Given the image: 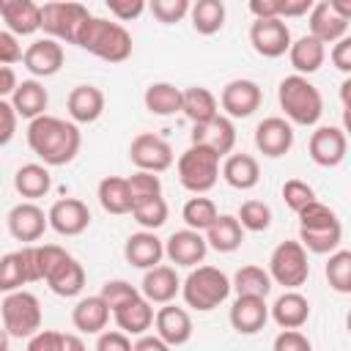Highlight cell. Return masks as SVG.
Segmentation results:
<instances>
[{
  "label": "cell",
  "instance_id": "obj_25",
  "mask_svg": "<svg viewBox=\"0 0 351 351\" xmlns=\"http://www.w3.org/2000/svg\"><path fill=\"white\" fill-rule=\"evenodd\" d=\"M36 282L33 280V261H30V244H25L16 252H5L0 258V293L22 291V285Z\"/></svg>",
  "mask_w": 351,
  "mask_h": 351
},
{
  "label": "cell",
  "instance_id": "obj_56",
  "mask_svg": "<svg viewBox=\"0 0 351 351\" xmlns=\"http://www.w3.org/2000/svg\"><path fill=\"white\" fill-rule=\"evenodd\" d=\"M96 351H132V340L123 332H101L96 340Z\"/></svg>",
  "mask_w": 351,
  "mask_h": 351
},
{
  "label": "cell",
  "instance_id": "obj_1",
  "mask_svg": "<svg viewBox=\"0 0 351 351\" xmlns=\"http://www.w3.org/2000/svg\"><path fill=\"white\" fill-rule=\"evenodd\" d=\"M27 145L44 167H63L80 154L82 137L77 123L58 115H38L27 123Z\"/></svg>",
  "mask_w": 351,
  "mask_h": 351
},
{
  "label": "cell",
  "instance_id": "obj_58",
  "mask_svg": "<svg viewBox=\"0 0 351 351\" xmlns=\"http://www.w3.org/2000/svg\"><path fill=\"white\" fill-rule=\"evenodd\" d=\"M250 14L255 19H280V0H250Z\"/></svg>",
  "mask_w": 351,
  "mask_h": 351
},
{
  "label": "cell",
  "instance_id": "obj_52",
  "mask_svg": "<svg viewBox=\"0 0 351 351\" xmlns=\"http://www.w3.org/2000/svg\"><path fill=\"white\" fill-rule=\"evenodd\" d=\"M60 348H63V332L38 329L33 337H27V351H60Z\"/></svg>",
  "mask_w": 351,
  "mask_h": 351
},
{
  "label": "cell",
  "instance_id": "obj_8",
  "mask_svg": "<svg viewBox=\"0 0 351 351\" xmlns=\"http://www.w3.org/2000/svg\"><path fill=\"white\" fill-rule=\"evenodd\" d=\"M269 277L271 282L282 285L285 291H296L310 277L307 250L299 241H280L269 255Z\"/></svg>",
  "mask_w": 351,
  "mask_h": 351
},
{
  "label": "cell",
  "instance_id": "obj_5",
  "mask_svg": "<svg viewBox=\"0 0 351 351\" xmlns=\"http://www.w3.org/2000/svg\"><path fill=\"white\" fill-rule=\"evenodd\" d=\"M176 170L184 189H189L192 195H206L219 181V156L203 145H189L178 156Z\"/></svg>",
  "mask_w": 351,
  "mask_h": 351
},
{
  "label": "cell",
  "instance_id": "obj_33",
  "mask_svg": "<svg viewBox=\"0 0 351 351\" xmlns=\"http://www.w3.org/2000/svg\"><path fill=\"white\" fill-rule=\"evenodd\" d=\"M288 60H291V66L299 77L315 74L326 60V47L321 41H315L313 36H299L288 47Z\"/></svg>",
  "mask_w": 351,
  "mask_h": 351
},
{
  "label": "cell",
  "instance_id": "obj_4",
  "mask_svg": "<svg viewBox=\"0 0 351 351\" xmlns=\"http://www.w3.org/2000/svg\"><path fill=\"white\" fill-rule=\"evenodd\" d=\"M181 296L186 307L208 313L230 296V277L217 266H195L181 282Z\"/></svg>",
  "mask_w": 351,
  "mask_h": 351
},
{
  "label": "cell",
  "instance_id": "obj_51",
  "mask_svg": "<svg viewBox=\"0 0 351 351\" xmlns=\"http://www.w3.org/2000/svg\"><path fill=\"white\" fill-rule=\"evenodd\" d=\"M271 351H313V343L307 340V335H302L299 329H282L274 337Z\"/></svg>",
  "mask_w": 351,
  "mask_h": 351
},
{
  "label": "cell",
  "instance_id": "obj_24",
  "mask_svg": "<svg viewBox=\"0 0 351 351\" xmlns=\"http://www.w3.org/2000/svg\"><path fill=\"white\" fill-rule=\"evenodd\" d=\"M0 16L16 38L41 30V5L33 0H0Z\"/></svg>",
  "mask_w": 351,
  "mask_h": 351
},
{
  "label": "cell",
  "instance_id": "obj_26",
  "mask_svg": "<svg viewBox=\"0 0 351 351\" xmlns=\"http://www.w3.org/2000/svg\"><path fill=\"white\" fill-rule=\"evenodd\" d=\"M71 123H93L104 112V93L96 85H77L66 99Z\"/></svg>",
  "mask_w": 351,
  "mask_h": 351
},
{
  "label": "cell",
  "instance_id": "obj_21",
  "mask_svg": "<svg viewBox=\"0 0 351 351\" xmlns=\"http://www.w3.org/2000/svg\"><path fill=\"white\" fill-rule=\"evenodd\" d=\"M123 258L129 261V266L134 269H154L162 263L165 258V241L154 233V230H140V233H132L123 244Z\"/></svg>",
  "mask_w": 351,
  "mask_h": 351
},
{
  "label": "cell",
  "instance_id": "obj_20",
  "mask_svg": "<svg viewBox=\"0 0 351 351\" xmlns=\"http://www.w3.org/2000/svg\"><path fill=\"white\" fill-rule=\"evenodd\" d=\"M307 16H310V19H307V22H310V33H307V36H313V38L321 41L324 47H326V44H335V41H340V38L348 36V19H343V16L332 8L329 0L313 3V8H310Z\"/></svg>",
  "mask_w": 351,
  "mask_h": 351
},
{
  "label": "cell",
  "instance_id": "obj_30",
  "mask_svg": "<svg viewBox=\"0 0 351 351\" xmlns=\"http://www.w3.org/2000/svg\"><path fill=\"white\" fill-rule=\"evenodd\" d=\"M110 307L101 296H85L74 304L71 310V324L74 329H80L82 335H101L107 329V321H110Z\"/></svg>",
  "mask_w": 351,
  "mask_h": 351
},
{
  "label": "cell",
  "instance_id": "obj_45",
  "mask_svg": "<svg viewBox=\"0 0 351 351\" xmlns=\"http://www.w3.org/2000/svg\"><path fill=\"white\" fill-rule=\"evenodd\" d=\"M236 219H239V225L244 230L263 233L271 225V208L263 200H244L241 208H239V214H236Z\"/></svg>",
  "mask_w": 351,
  "mask_h": 351
},
{
  "label": "cell",
  "instance_id": "obj_49",
  "mask_svg": "<svg viewBox=\"0 0 351 351\" xmlns=\"http://www.w3.org/2000/svg\"><path fill=\"white\" fill-rule=\"evenodd\" d=\"M189 5H192L189 0H154L148 8L162 25H173V22H181L189 14Z\"/></svg>",
  "mask_w": 351,
  "mask_h": 351
},
{
  "label": "cell",
  "instance_id": "obj_44",
  "mask_svg": "<svg viewBox=\"0 0 351 351\" xmlns=\"http://www.w3.org/2000/svg\"><path fill=\"white\" fill-rule=\"evenodd\" d=\"M132 217L134 222L143 228V230H156L167 222V203L165 197H145V200H137L132 206Z\"/></svg>",
  "mask_w": 351,
  "mask_h": 351
},
{
  "label": "cell",
  "instance_id": "obj_37",
  "mask_svg": "<svg viewBox=\"0 0 351 351\" xmlns=\"http://www.w3.org/2000/svg\"><path fill=\"white\" fill-rule=\"evenodd\" d=\"M96 197H99V203L107 214H115V217L132 214V192H129L126 178H121V176L101 178L99 189H96Z\"/></svg>",
  "mask_w": 351,
  "mask_h": 351
},
{
  "label": "cell",
  "instance_id": "obj_13",
  "mask_svg": "<svg viewBox=\"0 0 351 351\" xmlns=\"http://www.w3.org/2000/svg\"><path fill=\"white\" fill-rule=\"evenodd\" d=\"M307 151H310V159L318 167H337L346 159L348 137H346V132L340 126H318L310 134Z\"/></svg>",
  "mask_w": 351,
  "mask_h": 351
},
{
  "label": "cell",
  "instance_id": "obj_50",
  "mask_svg": "<svg viewBox=\"0 0 351 351\" xmlns=\"http://www.w3.org/2000/svg\"><path fill=\"white\" fill-rule=\"evenodd\" d=\"M296 217H299V228H321V225L337 222V214H335L329 206H324L321 200L307 203Z\"/></svg>",
  "mask_w": 351,
  "mask_h": 351
},
{
  "label": "cell",
  "instance_id": "obj_18",
  "mask_svg": "<svg viewBox=\"0 0 351 351\" xmlns=\"http://www.w3.org/2000/svg\"><path fill=\"white\" fill-rule=\"evenodd\" d=\"M206 252H208V244H206L203 233L189 230V228L170 233V239L165 241V255H167L170 263H176V266L195 269L197 263H203Z\"/></svg>",
  "mask_w": 351,
  "mask_h": 351
},
{
  "label": "cell",
  "instance_id": "obj_40",
  "mask_svg": "<svg viewBox=\"0 0 351 351\" xmlns=\"http://www.w3.org/2000/svg\"><path fill=\"white\" fill-rule=\"evenodd\" d=\"M230 291H236V296H258V299H266L271 293V277H269V271L263 266L247 263V266H241L233 274Z\"/></svg>",
  "mask_w": 351,
  "mask_h": 351
},
{
  "label": "cell",
  "instance_id": "obj_55",
  "mask_svg": "<svg viewBox=\"0 0 351 351\" xmlns=\"http://www.w3.org/2000/svg\"><path fill=\"white\" fill-rule=\"evenodd\" d=\"M16 112H14V107H11V101H5V99H0V145H8L11 143V137H14V132H16Z\"/></svg>",
  "mask_w": 351,
  "mask_h": 351
},
{
  "label": "cell",
  "instance_id": "obj_3",
  "mask_svg": "<svg viewBox=\"0 0 351 351\" xmlns=\"http://www.w3.org/2000/svg\"><path fill=\"white\" fill-rule=\"evenodd\" d=\"M277 99H280V107H282L291 126L293 123L296 126H315L324 115L321 90L307 77H299V74L282 77L277 85Z\"/></svg>",
  "mask_w": 351,
  "mask_h": 351
},
{
  "label": "cell",
  "instance_id": "obj_22",
  "mask_svg": "<svg viewBox=\"0 0 351 351\" xmlns=\"http://www.w3.org/2000/svg\"><path fill=\"white\" fill-rule=\"evenodd\" d=\"M181 293V280L173 266H154L143 274L140 282V296L151 304H170Z\"/></svg>",
  "mask_w": 351,
  "mask_h": 351
},
{
  "label": "cell",
  "instance_id": "obj_29",
  "mask_svg": "<svg viewBox=\"0 0 351 351\" xmlns=\"http://www.w3.org/2000/svg\"><path fill=\"white\" fill-rule=\"evenodd\" d=\"M47 104H49V93L38 80H22L11 93V107L16 118L33 121L38 115H47Z\"/></svg>",
  "mask_w": 351,
  "mask_h": 351
},
{
  "label": "cell",
  "instance_id": "obj_36",
  "mask_svg": "<svg viewBox=\"0 0 351 351\" xmlns=\"http://www.w3.org/2000/svg\"><path fill=\"white\" fill-rule=\"evenodd\" d=\"M206 244L211 247V250H217V252H233V250H239L241 247V241H244V228L239 225V219L233 217V214H219L214 222H211V228L206 230Z\"/></svg>",
  "mask_w": 351,
  "mask_h": 351
},
{
  "label": "cell",
  "instance_id": "obj_2",
  "mask_svg": "<svg viewBox=\"0 0 351 351\" xmlns=\"http://www.w3.org/2000/svg\"><path fill=\"white\" fill-rule=\"evenodd\" d=\"M77 47L107 63H123L132 55V36L121 22H110L104 16L90 14V19L77 36Z\"/></svg>",
  "mask_w": 351,
  "mask_h": 351
},
{
  "label": "cell",
  "instance_id": "obj_54",
  "mask_svg": "<svg viewBox=\"0 0 351 351\" xmlns=\"http://www.w3.org/2000/svg\"><path fill=\"white\" fill-rule=\"evenodd\" d=\"M107 8L118 22H132L145 11V3L143 0H107Z\"/></svg>",
  "mask_w": 351,
  "mask_h": 351
},
{
  "label": "cell",
  "instance_id": "obj_9",
  "mask_svg": "<svg viewBox=\"0 0 351 351\" xmlns=\"http://www.w3.org/2000/svg\"><path fill=\"white\" fill-rule=\"evenodd\" d=\"M129 159L137 170H145V173H165L170 165H173V148L167 140H162L159 134L154 132H143L132 140L129 145Z\"/></svg>",
  "mask_w": 351,
  "mask_h": 351
},
{
  "label": "cell",
  "instance_id": "obj_35",
  "mask_svg": "<svg viewBox=\"0 0 351 351\" xmlns=\"http://www.w3.org/2000/svg\"><path fill=\"white\" fill-rule=\"evenodd\" d=\"M14 189L25 197V200H38V197H44L49 189H52V176H49V170L44 167V165H38V162H27V165H22L16 173H14Z\"/></svg>",
  "mask_w": 351,
  "mask_h": 351
},
{
  "label": "cell",
  "instance_id": "obj_23",
  "mask_svg": "<svg viewBox=\"0 0 351 351\" xmlns=\"http://www.w3.org/2000/svg\"><path fill=\"white\" fill-rule=\"evenodd\" d=\"M228 318L239 335H258L269 321V304L258 296H236Z\"/></svg>",
  "mask_w": 351,
  "mask_h": 351
},
{
  "label": "cell",
  "instance_id": "obj_28",
  "mask_svg": "<svg viewBox=\"0 0 351 351\" xmlns=\"http://www.w3.org/2000/svg\"><path fill=\"white\" fill-rule=\"evenodd\" d=\"M269 315L280 329H299L310 318V302L299 291H285L274 299V304L269 307Z\"/></svg>",
  "mask_w": 351,
  "mask_h": 351
},
{
  "label": "cell",
  "instance_id": "obj_43",
  "mask_svg": "<svg viewBox=\"0 0 351 351\" xmlns=\"http://www.w3.org/2000/svg\"><path fill=\"white\" fill-rule=\"evenodd\" d=\"M324 274L329 280V288L337 293H351V252L335 250L324 266Z\"/></svg>",
  "mask_w": 351,
  "mask_h": 351
},
{
  "label": "cell",
  "instance_id": "obj_27",
  "mask_svg": "<svg viewBox=\"0 0 351 351\" xmlns=\"http://www.w3.org/2000/svg\"><path fill=\"white\" fill-rule=\"evenodd\" d=\"M44 282L49 285L52 293H58L63 299H71V296L82 293V288H85V269H82L80 261L66 255L63 261H58L52 266V271L44 277Z\"/></svg>",
  "mask_w": 351,
  "mask_h": 351
},
{
  "label": "cell",
  "instance_id": "obj_63",
  "mask_svg": "<svg viewBox=\"0 0 351 351\" xmlns=\"http://www.w3.org/2000/svg\"><path fill=\"white\" fill-rule=\"evenodd\" d=\"M348 93H351V77H346L343 85H340V99H343V110H346V112H348V107H351V104H348Z\"/></svg>",
  "mask_w": 351,
  "mask_h": 351
},
{
  "label": "cell",
  "instance_id": "obj_11",
  "mask_svg": "<svg viewBox=\"0 0 351 351\" xmlns=\"http://www.w3.org/2000/svg\"><path fill=\"white\" fill-rule=\"evenodd\" d=\"M291 27L285 19H255L250 25V44L261 58H280L291 47Z\"/></svg>",
  "mask_w": 351,
  "mask_h": 351
},
{
  "label": "cell",
  "instance_id": "obj_16",
  "mask_svg": "<svg viewBox=\"0 0 351 351\" xmlns=\"http://www.w3.org/2000/svg\"><path fill=\"white\" fill-rule=\"evenodd\" d=\"M66 52L63 44L55 38H36L25 52H22V63L33 77H52L63 69Z\"/></svg>",
  "mask_w": 351,
  "mask_h": 351
},
{
  "label": "cell",
  "instance_id": "obj_17",
  "mask_svg": "<svg viewBox=\"0 0 351 351\" xmlns=\"http://www.w3.org/2000/svg\"><path fill=\"white\" fill-rule=\"evenodd\" d=\"M5 222H8V233H11L16 241H25V244L38 241V239L44 236V230L49 228L44 208H38V206L30 203V200L16 203V206L8 211Z\"/></svg>",
  "mask_w": 351,
  "mask_h": 351
},
{
  "label": "cell",
  "instance_id": "obj_53",
  "mask_svg": "<svg viewBox=\"0 0 351 351\" xmlns=\"http://www.w3.org/2000/svg\"><path fill=\"white\" fill-rule=\"evenodd\" d=\"M22 44H19V38L14 36V33H8V30H0V66H14V63H19L22 60Z\"/></svg>",
  "mask_w": 351,
  "mask_h": 351
},
{
  "label": "cell",
  "instance_id": "obj_64",
  "mask_svg": "<svg viewBox=\"0 0 351 351\" xmlns=\"http://www.w3.org/2000/svg\"><path fill=\"white\" fill-rule=\"evenodd\" d=\"M8 343H11V337H8V332L0 326V351H8Z\"/></svg>",
  "mask_w": 351,
  "mask_h": 351
},
{
  "label": "cell",
  "instance_id": "obj_14",
  "mask_svg": "<svg viewBox=\"0 0 351 351\" xmlns=\"http://www.w3.org/2000/svg\"><path fill=\"white\" fill-rule=\"evenodd\" d=\"M189 140H192L189 145H203V148L214 151V154L222 159V156H228V154L233 151V145H236V126H233L230 118L214 115L211 121L192 126Z\"/></svg>",
  "mask_w": 351,
  "mask_h": 351
},
{
  "label": "cell",
  "instance_id": "obj_41",
  "mask_svg": "<svg viewBox=\"0 0 351 351\" xmlns=\"http://www.w3.org/2000/svg\"><path fill=\"white\" fill-rule=\"evenodd\" d=\"M189 19L200 36H214L225 25V3L222 0H197L189 5Z\"/></svg>",
  "mask_w": 351,
  "mask_h": 351
},
{
  "label": "cell",
  "instance_id": "obj_46",
  "mask_svg": "<svg viewBox=\"0 0 351 351\" xmlns=\"http://www.w3.org/2000/svg\"><path fill=\"white\" fill-rule=\"evenodd\" d=\"M129 192H132V206L137 200H145V197H159L162 195V181L156 173H145V170H134L129 178Z\"/></svg>",
  "mask_w": 351,
  "mask_h": 351
},
{
  "label": "cell",
  "instance_id": "obj_12",
  "mask_svg": "<svg viewBox=\"0 0 351 351\" xmlns=\"http://www.w3.org/2000/svg\"><path fill=\"white\" fill-rule=\"evenodd\" d=\"M47 225L60 236H80L90 225V208L80 197H60L49 206Z\"/></svg>",
  "mask_w": 351,
  "mask_h": 351
},
{
  "label": "cell",
  "instance_id": "obj_38",
  "mask_svg": "<svg viewBox=\"0 0 351 351\" xmlns=\"http://www.w3.org/2000/svg\"><path fill=\"white\" fill-rule=\"evenodd\" d=\"M143 104L151 115H176L181 112V88H176L173 82H151L143 93Z\"/></svg>",
  "mask_w": 351,
  "mask_h": 351
},
{
  "label": "cell",
  "instance_id": "obj_62",
  "mask_svg": "<svg viewBox=\"0 0 351 351\" xmlns=\"http://www.w3.org/2000/svg\"><path fill=\"white\" fill-rule=\"evenodd\" d=\"M60 351H88L80 335H63V348Z\"/></svg>",
  "mask_w": 351,
  "mask_h": 351
},
{
  "label": "cell",
  "instance_id": "obj_59",
  "mask_svg": "<svg viewBox=\"0 0 351 351\" xmlns=\"http://www.w3.org/2000/svg\"><path fill=\"white\" fill-rule=\"evenodd\" d=\"M313 8V0H280V19L285 16H304L310 14Z\"/></svg>",
  "mask_w": 351,
  "mask_h": 351
},
{
  "label": "cell",
  "instance_id": "obj_6",
  "mask_svg": "<svg viewBox=\"0 0 351 351\" xmlns=\"http://www.w3.org/2000/svg\"><path fill=\"white\" fill-rule=\"evenodd\" d=\"M88 19H90V11L82 3L49 0L41 5V30L47 33V38H55V41L77 44V36Z\"/></svg>",
  "mask_w": 351,
  "mask_h": 351
},
{
  "label": "cell",
  "instance_id": "obj_32",
  "mask_svg": "<svg viewBox=\"0 0 351 351\" xmlns=\"http://www.w3.org/2000/svg\"><path fill=\"white\" fill-rule=\"evenodd\" d=\"M112 318H115V324H118V332H123V335H137V337H140V335H145V332L151 329V324H154V304L145 302L143 296H137V299H132V302L115 307V310H112Z\"/></svg>",
  "mask_w": 351,
  "mask_h": 351
},
{
  "label": "cell",
  "instance_id": "obj_7",
  "mask_svg": "<svg viewBox=\"0 0 351 351\" xmlns=\"http://www.w3.org/2000/svg\"><path fill=\"white\" fill-rule=\"evenodd\" d=\"M0 315H3V329L8 332V337L22 340V337H33L41 329V302L30 291L5 293L0 304Z\"/></svg>",
  "mask_w": 351,
  "mask_h": 351
},
{
  "label": "cell",
  "instance_id": "obj_61",
  "mask_svg": "<svg viewBox=\"0 0 351 351\" xmlns=\"http://www.w3.org/2000/svg\"><path fill=\"white\" fill-rule=\"evenodd\" d=\"M16 85H19V80H16L14 69H8V66H0V99L11 96Z\"/></svg>",
  "mask_w": 351,
  "mask_h": 351
},
{
  "label": "cell",
  "instance_id": "obj_15",
  "mask_svg": "<svg viewBox=\"0 0 351 351\" xmlns=\"http://www.w3.org/2000/svg\"><path fill=\"white\" fill-rule=\"evenodd\" d=\"M255 148L269 159L285 156L293 148V126L280 115L263 118L255 126Z\"/></svg>",
  "mask_w": 351,
  "mask_h": 351
},
{
  "label": "cell",
  "instance_id": "obj_57",
  "mask_svg": "<svg viewBox=\"0 0 351 351\" xmlns=\"http://www.w3.org/2000/svg\"><path fill=\"white\" fill-rule=\"evenodd\" d=\"M332 63H335V69L337 71H343V74H351V36H346V38H340V41H335V47H332Z\"/></svg>",
  "mask_w": 351,
  "mask_h": 351
},
{
  "label": "cell",
  "instance_id": "obj_19",
  "mask_svg": "<svg viewBox=\"0 0 351 351\" xmlns=\"http://www.w3.org/2000/svg\"><path fill=\"white\" fill-rule=\"evenodd\" d=\"M154 326H156V337L162 343H167L170 348L173 346H184L189 343L192 337V318L184 307L178 304H162L156 313H154Z\"/></svg>",
  "mask_w": 351,
  "mask_h": 351
},
{
  "label": "cell",
  "instance_id": "obj_31",
  "mask_svg": "<svg viewBox=\"0 0 351 351\" xmlns=\"http://www.w3.org/2000/svg\"><path fill=\"white\" fill-rule=\"evenodd\" d=\"M222 178H225L228 186H233L239 192H247V189L258 186L261 165L250 154H228L225 162H222Z\"/></svg>",
  "mask_w": 351,
  "mask_h": 351
},
{
  "label": "cell",
  "instance_id": "obj_34",
  "mask_svg": "<svg viewBox=\"0 0 351 351\" xmlns=\"http://www.w3.org/2000/svg\"><path fill=\"white\" fill-rule=\"evenodd\" d=\"M181 112L192 121V126H197V123H206L214 115H219V104H217V96L208 88L192 85V88L181 90Z\"/></svg>",
  "mask_w": 351,
  "mask_h": 351
},
{
  "label": "cell",
  "instance_id": "obj_39",
  "mask_svg": "<svg viewBox=\"0 0 351 351\" xmlns=\"http://www.w3.org/2000/svg\"><path fill=\"white\" fill-rule=\"evenodd\" d=\"M343 241V225L340 219L337 222H329V225H321V228H299V244L315 255H332Z\"/></svg>",
  "mask_w": 351,
  "mask_h": 351
},
{
  "label": "cell",
  "instance_id": "obj_42",
  "mask_svg": "<svg viewBox=\"0 0 351 351\" xmlns=\"http://www.w3.org/2000/svg\"><path fill=\"white\" fill-rule=\"evenodd\" d=\"M217 217H219L217 203H214L211 197H203V195L189 197V200L184 203V208H181V219L186 222V228H189V230H197V233L208 230V228H211V222H214Z\"/></svg>",
  "mask_w": 351,
  "mask_h": 351
},
{
  "label": "cell",
  "instance_id": "obj_60",
  "mask_svg": "<svg viewBox=\"0 0 351 351\" xmlns=\"http://www.w3.org/2000/svg\"><path fill=\"white\" fill-rule=\"evenodd\" d=\"M132 351H170V346L162 343L156 335H140L137 343H132Z\"/></svg>",
  "mask_w": 351,
  "mask_h": 351
},
{
  "label": "cell",
  "instance_id": "obj_10",
  "mask_svg": "<svg viewBox=\"0 0 351 351\" xmlns=\"http://www.w3.org/2000/svg\"><path fill=\"white\" fill-rule=\"evenodd\" d=\"M263 101V90L255 80H230L219 93V107L225 110V118H250Z\"/></svg>",
  "mask_w": 351,
  "mask_h": 351
},
{
  "label": "cell",
  "instance_id": "obj_47",
  "mask_svg": "<svg viewBox=\"0 0 351 351\" xmlns=\"http://www.w3.org/2000/svg\"><path fill=\"white\" fill-rule=\"evenodd\" d=\"M282 200H285V206L291 208V211H302L307 203H313L315 200V189L307 184V181H299V178H288L285 184H282Z\"/></svg>",
  "mask_w": 351,
  "mask_h": 351
},
{
  "label": "cell",
  "instance_id": "obj_48",
  "mask_svg": "<svg viewBox=\"0 0 351 351\" xmlns=\"http://www.w3.org/2000/svg\"><path fill=\"white\" fill-rule=\"evenodd\" d=\"M99 296L107 302V307H110V313H112L115 307H121V304L137 299V296H140V288H134V285L126 282V280H107V282L101 285V293H99Z\"/></svg>",
  "mask_w": 351,
  "mask_h": 351
}]
</instances>
